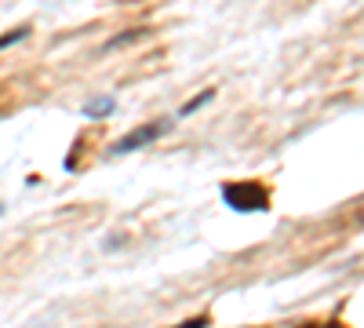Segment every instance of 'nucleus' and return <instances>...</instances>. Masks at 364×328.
I'll list each match as a JSON object with an SVG mask.
<instances>
[{
  "instance_id": "obj_1",
  "label": "nucleus",
  "mask_w": 364,
  "mask_h": 328,
  "mask_svg": "<svg viewBox=\"0 0 364 328\" xmlns=\"http://www.w3.org/2000/svg\"><path fill=\"white\" fill-rule=\"evenodd\" d=\"M223 201L230 208H237V212H266L269 208V190L262 183H230L223 186Z\"/></svg>"
},
{
  "instance_id": "obj_2",
  "label": "nucleus",
  "mask_w": 364,
  "mask_h": 328,
  "mask_svg": "<svg viewBox=\"0 0 364 328\" xmlns=\"http://www.w3.org/2000/svg\"><path fill=\"white\" fill-rule=\"evenodd\" d=\"M161 132H164V125H161V121H154V125H142V128H135L132 135L117 139V142H113V154H132V150H139V146L154 142Z\"/></svg>"
},
{
  "instance_id": "obj_3",
  "label": "nucleus",
  "mask_w": 364,
  "mask_h": 328,
  "mask_svg": "<svg viewBox=\"0 0 364 328\" xmlns=\"http://www.w3.org/2000/svg\"><path fill=\"white\" fill-rule=\"evenodd\" d=\"M29 33V29H11V33H4V37H0V48H8V44H15V41H22Z\"/></svg>"
},
{
  "instance_id": "obj_4",
  "label": "nucleus",
  "mask_w": 364,
  "mask_h": 328,
  "mask_svg": "<svg viewBox=\"0 0 364 328\" xmlns=\"http://www.w3.org/2000/svg\"><path fill=\"white\" fill-rule=\"evenodd\" d=\"M109 106H113L109 99H99V102H91V106H87V113H109Z\"/></svg>"
},
{
  "instance_id": "obj_5",
  "label": "nucleus",
  "mask_w": 364,
  "mask_h": 328,
  "mask_svg": "<svg viewBox=\"0 0 364 328\" xmlns=\"http://www.w3.org/2000/svg\"><path fill=\"white\" fill-rule=\"evenodd\" d=\"M208 324V317H190V321H182L178 328H204Z\"/></svg>"
},
{
  "instance_id": "obj_6",
  "label": "nucleus",
  "mask_w": 364,
  "mask_h": 328,
  "mask_svg": "<svg viewBox=\"0 0 364 328\" xmlns=\"http://www.w3.org/2000/svg\"><path fill=\"white\" fill-rule=\"evenodd\" d=\"M328 328H346V324H343V321H331V324H328Z\"/></svg>"
}]
</instances>
